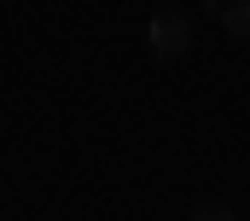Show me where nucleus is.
<instances>
[{"label":"nucleus","mask_w":250,"mask_h":221,"mask_svg":"<svg viewBox=\"0 0 250 221\" xmlns=\"http://www.w3.org/2000/svg\"><path fill=\"white\" fill-rule=\"evenodd\" d=\"M187 221H239V216H233L227 204H198V210H192Z\"/></svg>","instance_id":"obj_3"},{"label":"nucleus","mask_w":250,"mask_h":221,"mask_svg":"<svg viewBox=\"0 0 250 221\" xmlns=\"http://www.w3.org/2000/svg\"><path fill=\"white\" fill-rule=\"evenodd\" d=\"M221 29H227L233 41H250V0H227V6H221Z\"/></svg>","instance_id":"obj_2"},{"label":"nucleus","mask_w":250,"mask_h":221,"mask_svg":"<svg viewBox=\"0 0 250 221\" xmlns=\"http://www.w3.org/2000/svg\"><path fill=\"white\" fill-rule=\"evenodd\" d=\"M221 6H227V0H221Z\"/></svg>","instance_id":"obj_4"},{"label":"nucleus","mask_w":250,"mask_h":221,"mask_svg":"<svg viewBox=\"0 0 250 221\" xmlns=\"http://www.w3.org/2000/svg\"><path fill=\"white\" fill-rule=\"evenodd\" d=\"M146 41H151L157 58H181L192 47V18L181 12V6H157L151 23H146Z\"/></svg>","instance_id":"obj_1"}]
</instances>
